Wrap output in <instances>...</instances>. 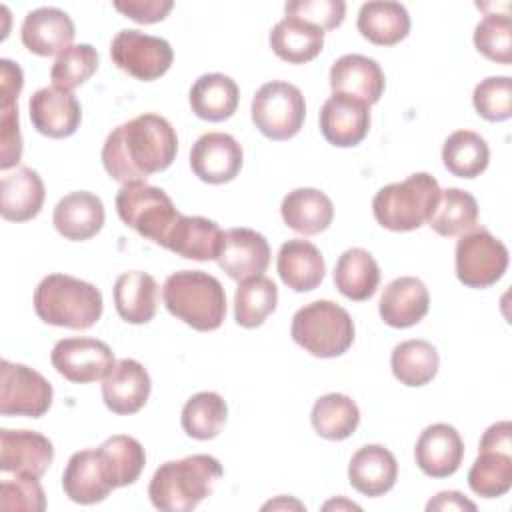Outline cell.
<instances>
[{
    "instance_id": "6da1fadb",
    "label": "cell",
    "mask_w": 512,
    "mask_h": 512,
    "mask_svg": "<svg viewBox=\"0 0 512 512\" xmlns=\"http://www.w3.org/2000/svg\"><path fill=\"white\" fill-rule=\"evenodd\" d=\"M178 152V136L172 124L158 114H140L116 126L104 140L102 164L108 176L120 184L144 182L166 170Z\"/></svg>"
},
{
    "instance_id": "7a4b0ae2",
    "label": "cell",
    "mask_w": 512,
    "mask_h": 512,
    "mask_svg": "<svg viewBox=\"0 0 512 512\" xmlns=\"http://www.w3.org/2000/svg\"><path fill=\"white\" fill-rule=\"evenodd\" d=\"M222 464L210 454H192L164 462L152 476L148 496L162 512H190L212 494Z\"/></svg>"
},
{
    "instance_id": "3957f363",
    "label": "cell",
    "mask_w": 512,
    "mask_h": 512,
    "mask_svg": "<svg viewBox=\"0 0 512 512\" xmlns=\"http://www.w3.org/2000/svg\"><path fill=\"white\" fill-rule=\"evenodd\" d=\"M100 290L68 274H48L34 290V310L46 324L86 330L102 316Z\"/></svg>"
},
{
    "instance_id": "277c9868",
    "label": "cell",
    "mask_w": 512,
    "mask_h": 512,
    "mask_svg": "<svg viewBox=\"0 0 512 512\" xmlns=\"http://www.w3.org/2000/svg\"><path fill=\"white\" fill-rule=\"evenodd\" d=\"M162 298L168 312L198 332L220 328L226 316V292L218 278L202 270H180L166 278Z\"/></svg>"
},
{
    "instance_id": "5b68a950",
    "label": "cell",
    "mask_w": 512,
    "mask_h": 512,
    "mask_svg": "<svg viewBox=\"0 0 512 512\" xmlns=\"http://www.w3.org/2000/svg\"><path fill=\"white\" fill-rule=\"evenodd\" d=\"M438 196V180L428 172H416L380 188L372 200V212L380 226L392 232H410L428 222Z\"/></svg>"
},
{
    "instance_id": "8992f818",
    "label": "cell",
    "mask_w": 512,
    "mask_h": 512,
    "mask_svg": "<svg viewBox=\"0 0 512 512\" xmlns=\"http://www.w3.org/2000/svg\"><path fill=\"white\" fill-rule=\"evenodd\" d=\"M290 334L312 356L336 358L352 346L354 322L336 302L316 300L296 310Z\"/></svg>"
},
{
    "instance_id": "52a82bcc",
    "label": "cell",
    "mask_w": 512,
    "mask_h": 512,
    "mask_svg": "<svg viewBox=\"0 0 512 512\" xmlns=\"http://www.w3.org/2000/svg\"><path fill=\"white\" fill-rule=\"evenodd\" d=\"M116 212L128 228L160 246L180 216L170 196L146 182L122 184L116 194Z\"/></svg>"
},
{
    "instance_id": "ba28073f",
    "label": "cell",
    "mask_w": 512,
    "mask_h": 512,
    "mask_svg": "<svg viewBox=\"0 0 512 512\" xmlns=\"http://www.w3.org/2000/svg\"><path fill=\"white\" fill-rule=\"evenodd\" d=\"M306 118V102L298 86L272 80L262 84L252 98V122L270 140L296 136Z\"/></svg>"
},
{
    "instance_id": "9c48e42d",
    "label": "cell",
    "mask_w": 512,
    "mask_h": 512,
    "mask_svg": "<svg viewBox=\"0 0 512 512\" xmlns=\"http://www.w3.org/2000/svg\"><path fill=\"white\" fill-rule=\"evenodd\" d=\"M456 276L468 288L496 284L508 268V248L486 228H472L460 236L454 252Z\"/></svg>"
},
{
    "instance_id": "30bf717a",
    "label": "cell",
    "mask_w": 512,
    "mask_h": 512,
    "mask_svg": "<svg viewBox=\"0 0 512 512\" xmlns=\"http://www.w3.org/2000/svg\"><path fill=\"white\" fill-rule=\"evenodd\" d=\"M112 62L130 76L152 82L168 72L174 60V52L168 40L150 36L134 28L120 30L110 44Z\"/></svg>"
},
{
    "instance_id": "8fae6325",
    "label": "cell",
    "mask_w": 512,
    "mask_h": 512,
    "mask_svg": "<svg viewBox=\"0 0 512 512\" xmlns=\"http://www.w3.org/2000/svg\"><path fill=\"white\" fill-rule=\"evenodd\" d=\"M52 384L36 370L2 360L0 366V412L2 416L40 418L52 404Z\"/></svg>"
},
{
    "instance_id": "7c38bea8",
    "label": "cell",
    "mask_w": 512,
    "mask_h": 512,
    "mask_svg": "<svg viewBox=\"0 0 512 512\" xmlns=\"http://www.w3.org/2000/svg\"><path fill=\"white\" fill-rule=\"evenodd\" d=\"M50 362L60 376L84 384L104 380L116 364L112 348L96 338H64L50 352Z\"/></svg>"
},
{
    "instance_id": "4fadbf2b",
    "label": "cell",
    "mask_w": 512,
    "mask_h": 512,
    "mask_svg": "<svg viewBox=\"0 0 512 512\" xmlns=\"http://www.w3.org/2000/svg\"><path fill=\"white\" fill-rule=\"evenodd\" d=\"M244 152L238 140L226 132L202 134L190 150L192 172L208 184H224L238 176Z\"/></svg>"
},
{
    "instance_id": "5bb4252c",
    "label": "cell",
    "mask_w": 512,
    "mask_h": 512,
    "mask_svg": "<svg viewBox=\"0 0 512 512\" xmlns=\"http://www.w3.org/2000/svg\"><path fill=\"white\" fill-rule=\"evenodd\" d=\"M32 126L48 138L72 136L82 120V108L70 90L58 86L38 88L28 102Z\"/></svg>"
},
{
    "instance_id": "9a60e30c",
    "label": "cell",
    "mask_w": 512,
    "mask_h": 512,
    "mask_svg": "<svg viewBox=\"0 0 512 512\" xmlns=\"http://www.w3.org/2000/svg\"><path fill=\"white\" fill-rule=\"evenodd\" d=\"M370 130V106L348 94H332L320 108V132L338 148L360 144Z\"/></svg>"
},
{
    "instance_id": "2e32d148",
    "label": "cell",
    "mask_w": 512,
    "mask_h": 512,
    "mask_svg": "<svg viewBox=\"0 0 512 512\" xmlns=\"http://www.w3.org/2000/svg\"><path fill=\"white\" fill-rule=\"evenodd\" d=\"M218 266L238 282L262 276L270 264L268 240L252 228H230L224 232Z\"/></svg>"
},
{
    "instance_id": "e0dca14e",
    "label": "cell",
    "mask_w": 512,
    "mask_h": 512,
    "mask_svg": "<svg viewBox=\"0 0 512 512\" xmlns=\"http://www.w3.org/2000/svg\"><path fill=\"white\" fill-rule=\"evenodd\" d=\"M54 460L52 442L34 430H0V470L40 478Z\"/></svg>"
},
{
    "instance_id": "ac0fdd59",
    "label": "cell",
    "mask_w": 512,
    "mask_h": 512,
    "mask_svg": "<svg viewBox=\"0 0 512 512\" xmlns=\"http://www.w3.org/2000/svg\"><path fill=\"white\" fill-rule=\"evenodd\" d=\"M414 458L426 476L448 478L462 464L464 442L454 426L444 422L430 424L416 440Z\"/></svg>"
},
{
    "instance_id": "d6986e66",
    "label": "cell",
    "mask_w": 512,
    "mask_h": 512,
    "mask_svg": "<svg viewBox=\"0 0 512 512\" xmlns=\"http://www.w3.org/2000/svg\"><path fill=\"white\" fill-rule=\"evenodd\" d=\"M74 22L72 18L54 6H40L30 10L24 16L20 38L22 44L38 56L62 54L72 46L74 40Z\"/></svg>"
},
{
    "instance_id": "ffe728a7",
    "label": "cell",
    "mask_w": 512,
    "mask_h": 512,
    "mask_svg": "<svg viewBox=\"0 0 512 512\" xmlns=\"http://www.w3.org/2000/svg\"><path fill=\"white\" fill-rule=\"evenodd\" d=\"M384 86V72L374 58L344 54L330 66L332 94H348L372 106L380 100Z\"/></svg>"
},
{
    "instance_id": "44dd1931",
    "label": "cell",
    "mask_w": 512,
    "mask_h": 512,
    "mask_svg": "<svg viewBox=\"0 0 512 512\" xmlns=\"http://www.w3.org/2000/svg\"><path fill=\"white\" fill-rule=\"evenodd\" d=\"M150 386L146 368L138 360L122 358L104 376L102 398L114 414H134L146 404Z\"/></svg>"
},
{
    "instance_id": "7402d4cb",
    "label": "cell",
    "mask_w": 512,
    "mask_h": 512,
    "mask_svg": "<svg viewBox=\"0 0 512 512\" xmlns=\"http://www.w3.org/2000/svg\"><path fill=\"white\" fill-rule=\"evenodd\" d=\"M222 240H224V232L216 222L202 216L180 214L162 246L182 258L206 262V260H218L222 250Z\"/></svg>"
},
{
    "instance_id": "603a6c76",
    "label": "cell",
    "mask_w": 512,
    "mask_h": 512,
    "mask_svg": "<svg viewBox=\"0 0 512 512\" xmlns=\"http://www.w3.org/2000/svg\"><path fill=\"white\" fill-rule=\"evenodd\" d=\"M104 204L102 200L86 190L70 192L58 200L52 214V224L66 240L82 242L100 232L104 226Z\"/></svg>"
},
{
    "instance_id": "cb8c5ba5",
    "label": "cell",
    "mask_w": 512,
    "mask_h": 512,
    "mask_svg": "<svg viewBox=\"0 0 512 512\" xmlns=\"http://www.w3.org/2000/svg\"><path fill=\"white\" fill-rule=\"evenodd\" d=\"M396 478L398 462L394 454L380 444H366L350 458L348 480L352 488L364 496L376 498L390 492Z\"/></svg>"
},
{
    "instance_id": "d4e9b609",
    "label": "cell",
    "mask_w": 512,
    "mask_h": 512,
    "mask_svg": "<svg viewBox=\"0 0 512 512\" xmlns=\"http://www.w3.org/2000/svg\"><path fill=\"white\" fill-rule=\"evenodd\" d=\"M62 488L76 504L102 502L114 490L98 450H80L70 456L62 474Z\"/></svg>"
},
{
    "instance_id": "484cf974",
    "label": "cell",
    "mask_w": 512,
    "mask_h": 512,
    "mask_svg": "<svg viewBox=\"0 0 512 512\" xmlns=\"http://www.w3.org/2000/svg\"><path fill=\"white\" fill-rule=\"evenodd\" d=\"M430 308V294L422 280L400 276L392 280L380 296V316L392 328H410L418 324Z\"/></svg>"
},
{
    "instance_id": "4316f807",
    "label": "cell",
    "mask_w": 512,
    "mask_h": 512,
    "mask_svg": "<svg viewBox=\"0 0 512 512\" xmlns=\"http://www.w3.org/2000/svg\"><path fill=\"white\" fill-rule=\"evenodd\" d=\"M276 270L280 280L294 292H310L324 280L322 252L304 238L286 240L278 250Z\"/></svg>"
},
{
    "instance_id": "83f0119b",
    "label": "cell",
    "mask_w": 512,
    "mask_h": 512,
    "mask_svg": "<svg viewBox=\"0 0 512 512\" xmlns=\"http://www.w3.org/2000/svg\"><path fill=\"white\" fill-rule=\"evenodd\" d=\"M44 204V182L36 170L16 166L0 182V214L10 222H26L38 216Z\"/></svg>"
},
{
    "instance_id": "f1b7e54d",
    "label": "cell",
    "mask_w": 512,
    "mask_h": 512,
    "mask_svg": "<svg viewBox=\"0 0 512 512\" xmlns=\"http://www.w3.org/2000/svg\"><path fill=\"white\" fill-rule=\"evenodd\" d=\"M280 214L284 224L294 232L314 236L332 224L334 204L322 190L296 188L284 196Z\"/></svg>"
},
{
    "instance_id": "f546056e",
    "label": "cell",
    "mask_w": 512,
    "mask_h": 512,
    "mask_svg": "<svg viewBox=\"0 0 512 512\" xmlns=\"http://www.w3.org/2000/svg\"><path fill=\"white\" fill-rule=\"evenodd\" d=\"M114 306L128 324H146L158 308V284L140 270L124 272L114 282Z\"/></svg>"
},
{
    "instance_id": "4dcf8cb0",
    "label": "cell",
    "mask_w": 512,
    "mask_h": 512,
    "mask_svg": "<svg viewBox=\"0 0 512 512\" xmlns=\"http://www.w3.org/2000/svg\"><path fill=\"white\" fill-rule=\"evenodd\" d=\"M360 34L376 46H394L410 32V16L404 4L392 0L366 2L358 10Z\"/></svg>"
},
{
    "instance_id": "1f68e13d",
    "label": "cell",
    "mask_w": 512,
    "mask_h": 512,
    "mask_svg": "<svg viewBox=\"0 0 512 512\" xmlns=\"http://www.w3.org/2000/svg\"><path fill=\"white\" fill-rule=\"evenodd\" d=\"M240 100V90L236 82L220 72L202 74L190 88V108L192 112L208 122L228 120Z\"/></svg>"
},
{
    "instance_id": "d6a6232c",
    "label": "cell",
    "mask_w": 512,
    "mask_h": 512,
    "mask_svg": "<svg viewBox=\"0 0 512 512\" xmlns=\"http://www.w3.org/2000/svg\"><path fill=\"white\" fill-rule=\"evenodd\" d=\"M324 46V30L300 18L286 16L270 32L272 52L290 64L310 62Z\"/></svg>"
},
{
    "instance_id": "836d02e7",
    "label": "cell",
    "mask_w": 512,
    "mask_h": 512,
    "mask_svg": "<svg viewBox=\"0 0 512 512\" xmlns=\"http://www.w3.org/2000/svg\"><path fill=\"white\" fill-rule=\"evenodd\" d=\"M334 284L342 296L362 302L374 296L380 284V268L364 248L344 250L334 268Z\"/></svg>"
},
{
    "instance_id": "e575fe53",
    "label": "cell",
    "mask_w": 512,
    "mask_h": 512,
    "mask_svg": "<svg viewBox=\"0 0 512 512\" xmlns=\"http://www.w3.org/2000/svg\"><path fill=\"white\" fill-rule=\"evenodd\" d=\"M310 422L318 436L326 440H344L356 432L360 410L350 396L332 392L314 402Z\"/></svg>"
},
{
    "instance_id": "d590c367",
    "label": "cell",
    "mask_w": 512,
    "mask_h": 512,
    "mask_svg": "<svg viewBox=\"0 0 512 512\" xmlns=\"http://www.w3.org/2000/svg\"><path fill=\"white\" fill-rule=\"evenodd\" d=\"M478 222L476 198L460 188L440 190L438 202L428 218V226L440 236H458L472 230Z\"/></svg>"
},
{
    "instance_id": "8d00e7d4",
    "label": "cell",
    "mask_w": 512,
    "mask_h": 512,
    "mask_svg": "<svg viewBox=\"0 0 512 512\" xmlns=\"http://www.w3.org/2000/svg\"><path fill=\"white\" fill-rule=\"evenodd\" d=\"M96 450L104 462L106 474L114 488L134 484L144 470V464H146L144 448L132 436H126V434L110 436Z\"/></svg>"
},
{
    "instance_id": "74e56055",
    "label": "cell",
    "mask_w": 512,
    "mask_h": 512,
    "mask_svg": "<svg viewBox=\"0 0 512 512\" xmlns=\"http://www.w3.org/2000/svg\"><path fill=\"white\" fill-rule=\"evenodd\" d=\"M438 352L426 340H404L390 356L392 374L404 386H424L432 382L438 372Z\"/></svg>"
},
{
    "instance_id": "f35d334b",
    "label": "cell",
    "mask_w": 512,
    "mask_h": 512,
    "mask_svg": "<svg viewBox=\"0 0 512 512\" xmlns=\"http://www.w3.org/2000/svg\"><path fill=\"white\" fill-rule=\"evenodd\" d=\"M442 160L454 176L476 178L488 168L490 150L480 134L472 130H456L442 146Z\"/></svg>"
},
{
    "instance_id": "ab89813d",
    "label": "cell",
    "mask_w": 512,
    "mask_h": 512,
    "mask_svg": "<svg viewBox=\"0 0 512 512\" xmlns=\"http://www.w3.org/2000/svg\"><path fill=\"white\" fill-rule=\"evenodd\" d=\"M276 302L278 288L270 278H248L234 292V318L242 328H258L274 312Z\"/></svg>"
},
{
    "instance_id": "60d3db41",
    "label": "cell",
    "mask_w": 512,
    "mask_h": 512,
    "mask_svg": "<svg viewBox=\"0 0 512 512\" xmlns=\"http://www.w3.org/2000/svg\"><path fill=\"white\" fill-rule=\"evenodd\" d=\"M228 406L218 392H198L182 408V428L194 440H212L226 424Z\"/></svg>"
},
{
    "instance_id": "b9f144b4",
    "label": "cell",
    "mask_w": 512,
    "mask_h": 512,
    "mask_svg": "<svg viewBox=\"0 0 512 512\" xmlns=\"http://www.w3.org/2000/svg\"><path fill=\"white\" fill-rule=\"evenodd\" d=\"M468 486L482 498H498L512 486V452L478 450L468 470Z\"/></svg>"
},
{
    "instance_id": "7bdbcfd3",
    "label": "cell",
    "mask_w": 512,
    "mask_h": 512,
    "mask_svg": "<svg viewBox=\"0 0 512 512\" xmlns=\"http://www.w3.org/2000/svg\"><path fill=\"white\" fill-rule=\"evenodd\" d=\"M98 70V52L90 44H72L62 54L50 70V80L54 86L72 90L84 84Z\"/></svg>"
},
{
    "instance_id": "ee69618b",
    "label": "cell",
    "mask_w": 512,
    "mask_h": 512,
    "mask_svg": "<svg viewBox=\"0 0 512 512\" xmlns=\"http://www.w3.org/2000/svg\"><path fill=\"white\" fill-rule=\"evenodd\" d=\"M474 46L488 60L512 62V22L508 14H486L474 30Z\"/></svg>"
},
{
    "instance_id": "f6af8a7d",
    "label": "cell",
    "mask_w": 512,
    "mask_h": 512,
    "mask_svg": "<svg viewBox=\"0 0 512 512\" xmlns=\"http://www.w3.org/2000/svg\"><path fill=\"white\" fill-rule=\"evenodd\" d=\"M472 102L476 112L488 122H502L512 116L510 76H488L474 88Z\"/></svg>"
},
{
    "instance_id": "bcb514c9",
    "label": "cell",
    "mask_w": 512,
    "mask_h": 512,
    "mask_svg": "<svg viewBox=\"0 0 512 512\" xmlns=\"http://www.w3.org/2000/svg\"><path fill=\"white\" fill-rule=\"evenodd\" d=\"M0 508L2 510H28L42 512L46 508V496L36 476L16 474L0 484Z\"/></svg>"
},
{
    "instance_id": "7dc6e473",
    "label": "cell",
    "mask_w": 512,
    "mask_h": 512,
    "mask_svg": "<svg viewBox=\"0 0 512 512\" xmlns=\"http://www.w3.org/2000/svg\"><path fill=\"white\" fill-rule=\"evenodd\" d=\"M284 12L320 30H334L344 22L346 4L342 0H292L284 4Z\"/></svg>"
},
{
    "instance_id": "c3c4849f",
    "label": "cell",
    "mask_w": 512,
    "mask_h": 512,
    "mask_svg": "<svg viewBox=\"0 0 512 512\" xmlns=\"http://www.w3.org/2000/svg\"><path fill=\"white\" fill-rule=\"evenodd\" d=\"M18 98L2 96L0 110V168L8 170L16 166L22 158V136L18 124Z\"/></svg>"
},
{
    "instance_id": "681fc988",
    "label": "cell",
    "mask_w": 512,
    "mask_h": 512,
    "mask_svg": "<svg viewBox=\"0 0 512 512\" xmlns=\"http://www.w3.org/2000/svg\"><path fill=\"white\" fill-rule=\"evenodd\" d=\"M114 8L138 24H154L174 8L172 0H116Z\"/></svg>"
},
{
    "instance_id": "f907efd6",
    "label": "cell",
    "mask_w": 512,
    "mask_h": 512,
    "mask_svg": "<svg viewBox=\"0 0 512 512\" xmlns=\"http://www.w3.org/2000/svg\"><path fill=\"white\" fill-rule=\"evenodd\" d=\"M478 450L512 452V424L508 420H502V422L488 426L480 438Z\"/></svg>"
},
{
    "instance_id": "816d5d0a",
    "label": "cell",
    "mask_w": 512,
    "mask_h": 512,
    "mask_svg": "<svg viewBox=\"0 0 512 512\" xmlns=\"http://www.w3.org/2000/svg\"><path fill=\"white\" fill-rule=\"evenodd\" d=\"M24 86V74L18 64H14L8 58L0 60V88L2 96L6 98H18L20 90Z\"/></svg>"
},
{
    "instance_id": "f5cc1de1",
    "label": "cell",
    "mask_w": 512,
    "mask_h": 512,
    "mask_svg": "<svg viewBox=\"0 0 512 512\" xmlns=\"http://www.w3.org/2000/svg\"><path fill=\"white\" fill-rule=\"evenodd\" d=\"M426 510L428 512H432V510H470V512H474L476 504L472 500L464 498V494H460L456 490H444V492H438L426 504Z\"/></svg>"
}]
</instances>
